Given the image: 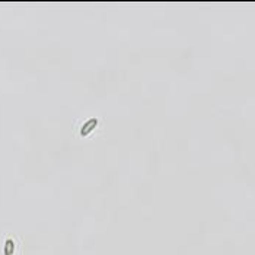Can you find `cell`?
<instances>
[{
  "label": "cell",
  "mask_w": 255,
  "mask_h": 255,
  "mask_svg": "<svg viewBox=\"0 0 255 255\" xmlns=\"http://www.w3.org/2000/svg\"><path fill=\"white\" fill-rule=\"evenodd\" d=\"M97 124H98V120L97 118H91V120H88L85 124H83V127L80 128V134L82 136H88L95 127H97Z\"/></svg>",
  "instance_id": "cell-1"
},
{
  "label": "cell",
  "mask_w": 255,
  "mask_h": 255,
  "mask_svg": "<svg viewBox=\"0 0 255 255\" xmlns=\"http://www.w3.org/2000/svg\"><path fill=\"white\" fill-rule=\"evenodd\" d=\"M15 251V242L12 239H6L4 242V255H13Z\"/></svg>",
  "instance_id": "cell-2"
}]
</instances>
